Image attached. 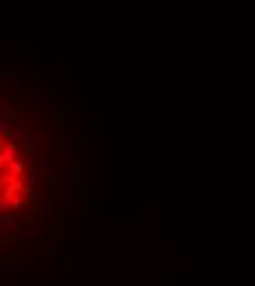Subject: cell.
I'll return each mask as SVG.
<instances>
[{
  "mask_svg": "<svg viewBox=\"0 0 255 286\" xmlns=\"http://www.w3.org/2000/svg\"><path fill=\"white\" fill-rule=\"evenodd\" d=\"M73 128H75V135H81V117L79 115L73 117Z\"/></svg>",
  "mask_w": 255,
  "mask_h": 286,
  "instance_id": "14",
  "label": "cell"
},
{
  "mask_svg": "<svg viewBox=\"0 0 255 286\" xmlns=\"http://www.w3.org/2000/svg\"><path fill=\"white\" fill-rule=\"evenodd\" d=\"M42 214L44 216H53L55 214V192L53 190H49V194L44 196V203H42Z\"/></svg>",
  "mask_w": 255,
  "mask_h": 286,
  "instance_id": "7",
  "label": "cell"
},
{
  "mask_svg": "<svg viewBox=\"0 0 255 286\" xmlns=\"http://www.w3.org/2000/svg\"><path fill=\"white\" fill-rule=\"evenodd\" d=\"M86 178L88 183H95V152L88 150V167H86Z\"/></svg>",
  "mask_w": 255,
  "mask_h": 286,
  "instance_id": "10",
  "label": "cell"
},
{
  "mask_svg": "<svg viewBox=\"0 0 255 286\" xmlns=\"http://www.w3.org/2000/svg\"><path fill=\"white\" fill-rule=\"evenodd\" d=\"M55 278L53 271H47V273H35V280H38V284H51Z\"/></svg>",
  "mask_w": 255,
  "mask_h": 286,
  "instance_id": "12",
  "label": "cell"
},
{
  "mask_svg": "<svg viewBox=\"0 0 255 286\" xmlns=\"http://www.w3.org/2000/svg\"><path fill=\"white\" fill-rule=\"evenodd\" d=\"M68 249H70V240H64V238L55 236L53 240H51V260H60Z\"/></svg>",
  "mask_w": 255,
  "mask_h": 286,
  "instance_id": "4",
  "label": "cell"
},
{
  "mask_svg": "<svg viewBox=\"0 0 255 286\" xmlns=\"http://www.w3.org/2000/svg\"><path fill=\"white\" fill-rule=\"evenodd\" d=\"M29 108H31V115L42 126H51V121H53V101H51V97L47 95L29 97Z\"/></svg>",
  "mask_w": 255,
  "mask_h": 286,
  "instance_id": "2",
  "label": "cell"
},
{
  "mask_svg": "<svg viewBox=\"0 0 255 286\" xmlns=\"http://www.w3.org/2000/svg\"><path fill=\"white\" fill-rule=\"evenodd\" d=\"M18 262H20L18 253L16 251H9L2 260H0V267L7 271V273H16V271H18Z\"/></svg>",
  "mask_w": 255,
  "mask_h": 286,
  "instance_id": "6",
  "label": "cell"
},
{
  "mask_svg": "<svg viewBox=\"0 0 255 286\" xmlns=\"http://www.w3.org/2000/svg\"><path fill=\"white\" fill-rule=\"evenodd\" d=\"M44 176H47L49 183H53L55 181V167L53 165H44Z\"/></svg>",
  "mask_w": 255,
  "mask_h": 286,
  "instance_id": "13",
  "label": "cell"
},
{
  "mask_svg": "<svg viewBox=\"0 0 255 286\" xmlns=\"http://www.w3.org/2000/svg\"><path fill=\"white\" fill-rule=\"evenodd\" d=\"M24 145L29 147L31 156H35V163H38V165H44V135H42V130H38V128L29 130L27 137H24Z\"/></svg>",
  "mask_w": 255,
  "mask_h": 286,
  "instance_id": "3",
  "label": "cell"
},
{
  "mask_svg": "<svg viewBox=\"0 0 255 286\" xmlns=\"http://www.w3.org/2000/svg\"><path fill=\"white\" fill-rule=\"evenodd\" d=\"M20 222L13 214H0V231L2 233H16L20 229Z\"/></svg>",
  "mask_w": 255,
  "mask_h": 286,
  "instance_id": "5",
  "label": "cell"
},
{
  "mask_svg": "<svg viewBox=\"0 0 255 286\" xmlns=\"http://www.w3.org/2000/svg\"><path fill=\"white\" fill-rule=\"evenodd\" d=\"M18 286H38L35 273H20L18 275Z\"/></svg>",
  "mask_w": 255,
  "mask_h": 286,
  "instance_id": "8",
  "label": "cell"
},
{
  "mask_svg": "<svg viewBox=\"0 0 255 286\" xmlns=\"http://www.w3.org/2000/svg\"><path fill=\"white\" fill-rule=\"evenodd\" d=\"M81 233V205L79 201H75V236Z\"/></svg>",
  "mask_w": 255,
  "mask_h": 286,
  "instance_id": "11",
  "label": "cell"
},
{
  "mask_svg": "<svg viewBox=\"0 0 255 286\" xmlns=\"http://www.w3.org/2000/svg\"><path fill=\"white\" fill-rule=\"evenodd\" d=\"M35 236H38V229H35L33 224H20V229L16 231V236H13L20 262H33Z\"/></svg>",
  "mask_w": 255,
  "mask_h": 286,
  "instance_id": "1",
  "label": "cell"
},
{
  "mask_svg": "<svg viewBox=\"0 0 255 286\" xmlns=\"http://www.w3.org/2000/svg\"><path fill=\"white\" fill-rule=\"evenodd\" d=\"M62 258H64V271H66V273H70V249L62 255Z\"/></svg>",
  "mask_w": 255,
  "mask_h": 286,
  "instance_id": "15",
  "label": "cell"
},
{
  "mask_svg": "<svg viewBox=\"0 0 255 286\" xmlns=\"http://www.w3.org/2000/svg\"><path fill=\"white\" fill-rule=\"evenodd\" d=\"M68 181H70V185H73V187H79V183H81V170H79L77 163H75V165L70 167V172H68Z\"/></svg>",
  "mask_w": 255,
  "mask_h": 286,
  "instance_id": "9",
  "label": "cell"
}]
</instances>
